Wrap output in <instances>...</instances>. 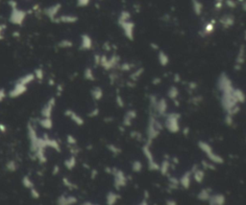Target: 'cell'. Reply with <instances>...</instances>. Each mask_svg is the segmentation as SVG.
<instances>
[{
	"instance_id": "obj_28",
	"label": "cell",
	"mask_w": 246,
	"mask_h": 205,
	"mask_svg": "<svg viewBox=\"0 0 246 205\" xmlns=\"http://www.w3.org/2000/svg\"><path fill=\"white\" fill-rule=\"evenodd\" d=\"M0 131H1L2 132H4V131H6V127H5L4 125H1V124H0Z\"/></svg>"
},
{
	"instance_id": "obj_19",
	"label": "cell",
	"mask_w": 246,
	"mask_h": 205,
	"mask_svg": "<svg viewBox=\"0 0 246 205\" xmlns=\"http://www.w3.org/2000/svg\"><path fill=\"white\" fill-rule=\"evenodd\" d=\"M224 0H214V9L215 11H220L223 7Z\"/></svg>"
},
{
	"instance_id": "obj_15",
	"label": "cell",
	"mask_w": 246,
	"mask_h": 205,
	"mask_svg": "<svg viewBox=\"0 0 246 205\" xmlns=\"http://www.w3.org/2000/svg\"><path fill=\"white\" fill-rule=\"evenodd\" d=\"M159 60H160V62L162 65H166L168 61H169V59H168V56L163 53V52H160L159 54Z\"/></svg>"
},
{
	"instance_id": "obj_23",
	"label": "cell",
	"mask_w": 246,
	"mask_h": 205,
	"mask_svg": "<svg viewBox=\"0 0 246 205\" xmlns=\"http://www.w3.org/2000/svg\"><path fill=\"white\" fill-rule=\"evenodd\" d=\"M224 3L226 4V6L232 9H235L237 7V2L235 0H224Z\"/></svg>"
},
{
	"instance_id": "obj_6",
	"label": "cell",
	"mask_w": 246,
	"mask_h": 205,
	"mask_svg": "<svg viewBox=\"0 0 246 205\" xmlns=\"http://www.w3.org/2000/svg\"><path fill=\"white\" fill-rule=\"evenodd\" d=\"M219 22L224 29H229L235 24V17L233 15H224L220 17Z\"/></svg>"
},
{
	"instance_id": "obj_24",
	"label": "cell",
	"mask_w": 246,
	"mask_h": 205,
	"mask_svg": "<svg viewBox=\"0 0 246 205\" xmlns=\"http://www.w3.org/2000/svg\"><path fill=\"white\" fill-rule=\"evenodd\" d=\"M85 76L87 79H89V80H93V74L92 72L90 69H87L86 72H85Z\"/></svg>"
},
{
	"instance_id": "obj_18",
	"label": "cell",
	"mask_w": 246,
	"mask_h": 205,
	"mask_svg": "<svg viewBox=\"0 0 246 205\" xmlns=\"http://www.w3.org/2000/svg\"><path fill=\"white\" fill-rule=\"evenodd\" d=\"M116 197L114 194H113V193H111L109 196H108V198H107V203H108V205H113L115 202H116Z\"/></svg>"
},
{
	"instance_id": "obj_26",
	"label": "cell",
	"mask_w": 246,
	"mask_h": 205,
	"mask_svg": "<svg viewBox=\"0 0 246 205\" xmlns=\"http://www.w3.org/2000/svg\"><path fill=\"white\" fill-rule=\"evenodd\" d=\"M6 98V91L3 88H0V102H3Z\"/></svg>"
},
{
	"instance_id": "obj_29",
	"label": "cell",
	"mask_w": 246,
	"mask_h": 205,
	"mask_svg": "<svg viewBox=\"0 0 246 205\" xmlns=\"http://www.w3.org/2000/svg\"><path fill=\"white\" fill-rule=\"evenodd\" d=\"M166 205H177V204H176L175 201H173V200H169V201H167Z\"/></svg>"
},
{
	"instance_id": "obj_7",
	"label": "cell",
	"mask_w": 246,
	"mask_h": 205,
	"mask_svg": "<svg viewBox=\"0 0 246 205\" xmlns=\"http://www.w3.org/2000/svg\"><path fill=\"white\" fill-rule=\"evenodd\" d=\"M54 104H55L54 99H50L45 104V106L43 107V108L42 110V115L43 116V118H49L50 117L51 112H52V109L54 107Z\"/></svg>"
},
{
	"instance_id": "obj_8",
	"label": "cell",
	"mask_w": 246,
	"mask_h": 205,
	"mask_svg": "<svg viewBox=\"0 0 246 205\" xmlns=\"http://www.w3.org/2000/svg\"><path fill=\"white\" fill-rule=\"evenodd\" d=\"M214 29H215V21L211 20L204 25L203 29L201 30V35L202 36H209L214 32Z\"/></svg>"
},
{
	"instance_id": "obj_16",
	"label": "cell",
	"mask_w": 246,
	"mask_h": 205,
	"mask_svg": "<svg viewBox=\"0 0 246 205\" xmlns=\"http://www.w3.org/2000/svg\"><path fill=\"white\" fill-rule=\"evenodd\" d=\"M22 184L26 187V188H28V189H32V188H34V184H33V182H32V180L31 179L26 175V176H24L23 178H22Z\"/></svg>"
},
{
	"instance_id": "obj_10",
	"label": "cell",
	"mask_w": 246,
	"mask_h": 205,
	"mask_svg": "<svg viewBox=\"0 0 246 205\" xmlns=\"http://www.w3.org/2000/svg\"><path fill=\"white\" fill-rule=\"evenodd\" d=\"M93 46V40L88 35L84 34L81 36V48L84 50H88Z\"/></svg>"
},
{
	"instance_id": "obj_13",
	"label": "cell",
	"mask_w": 246,
	"mask_h": 205,
	"mask_svg": "<svg viewBox=\"0 0 246 205\" xmlns=\"http://www.w3.org/2000/svg\"><path fill=\"white\" fill-rule=\"evenodd\" d=\"M5 168L8 172L10 173H14L18 170V164L15 160H10L6 163Z\"/></svg>"
},
{
	"instance_id": "obj_5",
	"label": "cell",
	"mask_w": 246,
	"mask_h": 205,
	"mask_svg": "<svg viewBox=\"0 0 246 205\" xmlns=\"http://www.w3.org/2000/svg\"><path fill=\"white\" fill-rule=\"evenodd\" d=\"M78 21V17L74 15H62L54 18L53 22L55 23H64V24H73Z\"/></svg>"
},
{
	"instance_id": "obj_14",
	"label": "cell",
	"mask_w": 246,
	"mask_h": 205,
	"mask_svg": "<svg viewBox=\"0 0 246 205\" xmlns=\"http://www.w3.org/2000/svg\"><path fill=\"white\" fill-rule=\"evenodd\" d=\"M75 202H76V199H75L74 198H64L63 197H62V198H59L58 204H59V205H71V204H74Z\"/></svg>"
},
{
	"instance_id": "obj_2",
	"label": "cell",
	"mask_w": 246,
	"mask_h": 205,
	"mask_svg": "<svg viewBox=\"0 0 246 205\" xmlns=\"http://www.w3.org/2000/svg\"><path fill=\"white\" fill-rule=\"evenodd\" d=\"M27 17V12H25L22 9H19L18 6L11 8V12H10V17H9V21L14 24L17 25V26H20V25L23 24V22L25 21Z\"/></svg>"
},
{
	"instance_id": "obj_12",
	"label": "cell",
	"mask_w": 246,
	"mask_h": 205,
	"mask_svg": "<svg viewBox=\"0 0 246 205\" xmlns=\"http://www.w3.org/2000/svg\"><path fill=\"white\" fill-rule=\"evenodd\" d=\"M225 198L223 196H213L210 199V205H223Z\"/></svg>"
},
{
	"instance_id": "obj_9",
	"label": "cell",
	"mask_w": 246,
	"mask_h": 205,
	"mask_svg": "<svg viewBox=\"0 0 246 205\" xmlns=\"http://www.w3.org/2000/svg\"><path fill=\"white\" fill-rule=\"evenodd\" d=\"M191 7H192V11L197 17L201 16L203 10H204V6L203 3L200 1V0H191Z\"/></svg>"
},
{
	"instance_id": "obj_4",
	"label": "cell",
	"mask_w": 246,
	"mask_h": 205,
	"mask_svg": "<svg viewBox=\"0 0 246 205\" xmlns=\"http://www.w3.org/2000/svg\"><path fill=\"white\" fill-rule=\"evenodd\" d=\"M26 91H27V86L26 85H23V84H20L18 83H16L14 87H13L11 90L9 91L8 95L12 99H16V98H18L21 95H23Z\"/></svg>"
},
{
	"instance_id": "obj_22",
	"label": "cell",
	"mask_w": 246,
	"mask_h": 205,
	"mask_svg": "<svg viewBox=\"0 0 246 205\" xmlns=\"http://www.w3.org/2000/svg\"><path fill=\"white\" fill-rule=\"evenodd\" d=\"M76 3L79 7H87L90 3V0H76Z\"/></svg>"
},
{
	"instance_id": "obj_3",
	"label": "cell",
	"mask_w": 246,
	"mask_h": 205,
	"mask_svg": "<svg viewBox=\"0 0 246 205\" xmlns=\"http://www.w3.org/2000/svg\"><path fill=\"white\" fill-rule=\"evenodd\" d=\"M61 8H62V5L60 3H56L54 5H51V6L45 8L43 10V12L51 21H53L54 18H56L58 17L59 12L61 11Z\"/></svg>"
},
{
	"instance_id": "obj_21",
	"label": "cell",
	"mask_w": 246,
	"mask_h": 205,
	"mask_svg": "<svg viewBox=\"0 0 246 205\" xmlns=\"http://www.w3.org/2000/svg\"><path fill=\"white\" fill-rule=\"evenodd\" d=\"M93 97L95 98V99H100L101 97H102V90L101 89L99 88V87H96L94 90L93 91Z\"/></svg>"
},
{
	"instance_id": "obj_1",
	"label": "cell",
	"mask_w": 246,
	"mask_h": 205,
	"mask_svg": "<svg viewBox=\"0 0 246 205\" xmlns=\"http://www.w3.org/2000/svg\"><path fill=\"white\" fill-rule=\"evenodd\" d=\"M118 24L122 29L124 36L133 41L135 36V23L131 20V14L128 11H122L118 18Z\"/></svg>"
},
{
	"instance_id": "obj_30",
	"label": "cell",
	"mask_w": 246,
	"mask_h": 205,
	"mask_svg": "<svg viewBox=\"0 0 246 205\" xmlns=\"http://www.w3.org/2000/svg\"><path fill=\"white\" fill-rule=\"evenodd\" d=\"M139 205H148V204H147V202H146L145 200H143V201H142Z\"/></svg>"
},
{
	"instance_id": "obj_25",
	"label": "cell",
	"mask_w": 246,
	"mask_h": 205,
	"mask_svg": "<svg viewBox=\"0 0 246 205\" xmlns=\"http://www.w3.org/2000/svg\"><path fill=\"white\" fill-rule=\"evenodd\" d=\"M6 29V26L5 25H2V24H0V41L3 40V37H4V31Z\"/></svg>"
},
{
	"instance_id": "obj_20",
	"label": "cell",
	"mask_w": 246,
	"mask_h": 205,
	"mask_svg": "<svg viewBox=\"0 0 246 205\" xmlns=\"http://www.w3.org/2000/svg\"><path fill=\"white\" fill-rule=\"evenodd\" d=\"M71 46H72V42L68 40H63L60 42V47H62V48H68Z\"/></svg>"
},
{
	"instance_id": "obj_17",
	"label": "cell",
	"mask_w": 246,
	"mask_h": 205,
	"mask_svg": "<svg viewBox=\"0 0 246 205\" xmlns=\"http://www.w3.org/2000/svg\"><path fill=\"white\" fill-rule=\"evenodd\" d=\"M33 74L35 76V79H38V80H43V71L41 68L36 69Z\"/></svg>"
},
{
	"instance_id": "obj_11",
	"label": "cell",
	"mask_w": 246,
	"mask_h": 205,
	"mask_svg": "<svg viewBox=\"0 0 246 205\" xmlns=\"http://www.w3.org/2000/svg\"><path fill=\"white\" fill-rule=\"evenodd\" d=\"M34 80H35L34 74H33V73H29V74L21 76L19 79H18V81H17L16 83H20V84L28 86V84H30Z\"/></svg>"
},
{
	"instance_id": "obj_27",
	"label": "cell",
	"mask_w": 246,
	"mask_h": 205,
	"mask_svg": "<svg viewBox=\"0 0 246 205\" xmlns=\"http://www.w3.org/2000/svg\"><path fill=\"white\" fill-rule=\"evenodd\" d=\"M31 194H32L33 198H38V197H40V194H38V192L36 191L35 188H32V189H31Z\"/></svg>"
}]
</instances>
